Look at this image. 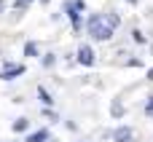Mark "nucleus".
<instances>
[{
    "label": "nucleus",
    "instance_id": "423d86ee",
    "mask_svg": "<svg viewBox=\"0 0 153 142\" xmlns=\"http://www.w3.org/2000/svg\"><path fill=\"white\" fill-rule=\"evenodd\" d=\"M38 97H40V102H43V105H51V102H54V99L48 97V91H46L43 86H38Z\"/></svg>",
    "mask_w": 153,
    "mask_h": 142
},
{
    "label": "nucleus",
    "instance_id": "1a4fd4ad",
    "mask_svg": "<svg viewBox=\"0 0 153 142\" xmlns=\"http://www.w3.org/2000/svg\"><path fill=\"white\" fill-rule=\"evenodd\" d=\"M24 54H27V56H35V54H38V46H35V43H27V46H24Z\"/></svg>",
    "mask_w": 153,
    "mask_h": 142
},
{
    "label": "nucleus",
    "instance_id": "2eb2a0df",
    "mask_svg": "<svg viewBox=\"0 0 153 142\" xmlns=\"http://www.w3.org/2000/svg\"><path fill=\"white\" fill-rule=\"evenodd\" d=\"M51 142H54V140H51Z\"/></svg>",
    "mask_w": 153,
    "mask_h": 142
},
{
    "label": "nucleus",
    "instance_id": "f03ea898",
    "mask_svg": "<svg viewBox=\"0 0 153 142\" xmlns=\"http://www.w3.org/2000/svg\"><path fill=\"white\" fill-rule=\"evenodd\" d=\"M132 137H134V132H132L129 126H121V129L113 132V140L116 142H132Z\"/></svg>",
    "mask_w": 153,
    "mask_h": 142
},
{
    "label": "nucleus",
    "instance_id": "20e7f679",
    "mask_svg": "<svg viewBox=\"0 0 153 142\" xmlns=\"http://www.w3.org/2000/svg\"><path fill=\"white\" fill-rule=\"evenodd\" d=\"M22 72H24V67H22V64H11V67H5V70L0 72V78H5V81H8V78H13V75H22Z\"/></svg>",
    "mask_w": 153,
    "mask_h": 142
},
{
    "label": "nucleus",
    "instance_id": "7ed1b4c3",
    "mask_svg": "<svg viewBox=\"0 0 153 142\" xmlns=\"http://www.w3.org/2000/svg\"><path fill=\"white\" fill-rule=\"evenodd\" d=\"M78 62H81V64H91V62H94L91 46H81V48H78Z\"/></svg>",
    "mask_w": 153,
    "mask_h": 142
},
{
    "label": "nucleus",
    "instance_id": "f8f14e48",
    "mask_svg": "<svg viewBox=\"0 0 153 142\" xmlns=\"http://www.w3.org/2000/svg\"><path fill=\"white\" fill-rule=\"evenodd\" d=\"M148 78H151V81H153V67H151V70H148Z\"/></svg>",
    "mask_w": 153,
    "mask_h": 142
},
{
    "label": "nucleus",
    "instance_id": "39448f33",
    "mask_svg": "<svg viewBox=\"0 0 153 142\" xmlns=\"http://www.w3.org/2000/svg\"><path fill=\"white\" fill-rule=\"evenodd\" d=\"M46 140H48V132L46 129H40V132H35V134L27 137V142H46Z\"/></svg>",
    "mask_w": 153,
    "mask_h": 142
},
{
    "label": "nucleus",
    "instance_id": "f257e3e1",
    "mask_svg": "<svg viewBox=\"0 0 153 142\" xmlns=\"http://www.w3.org/2000/svg\"><path fill=\"white\" fill-rule=\"evenodd\" d=\"M89 35H91L94 40H110V38H113V27L105 24L102 16L91 13V16H89Z\"/></svg>",
    "mask_w": 153,
    "mask_h": 142
},
{
    "label": "nucleus",
    "instance_id": "6e6552de",
    "mask_svg": "<svg viewBox=\"0 0 153 142\" xmlns=\"http://www.w3.org/2000/svg\"><path fill=\"white\" fill-rule=\"evenodd\" d=\"M108 24H110V27H118V24H121L118 13H108Z\"/></svg>",
    "mask_w": 153,
    "mask_h": 142
},
{
    "label": "nucleus",
    "instance_id": "9b49d317",
    "mask_svg": "<svg viewBox=\"0 0 153 142\" xmlns=\"http://www.w3.org/2000/svg\"><path fill=\"white\" fill-rule=\"evenodd\" d=\"M30 5V0H16V11H24Z\"/></svg>",
    "mask_w": 153,
    "mask_h": 142
},
{
    "label": "nucleus",
    "instance_id": "ddd939ff",
    "mask_svg": "<svg viewBox=\"0 0 153 142\" xmlns=\"http://www.w3.org/2000/svg\"><path fill=\"white\" fill-rule=\"evenodd\" d=\"M3 8H5V3H0V11H3Z\"/></svg>",
    "mask_w": 153,
    "mask_h": 142
},
{
    "label": "nucleus",
    "instance_id": "0eeeda50",
    "mask_svg": "<svg viewBox=\"0 0 153 142\" xmlns=\"http://www.w3.org/2000/svg\"><path fill=\"white\" fill-rule=\"evenodd\" d=\"M27 129V118H19V121H13V132H24Z\"/></svg>",
    "mask_w": 153,
    "mask_h": 142
},
{
    "label": "nucleus",
    "instance_id": "9d476101",
    "mask_svg": "<svg viewBox=\"0 0 153 142\" xmlns=\"http://www.w3.org/2000/svg\"><path fill=\"white\" fill-rule=\"evenodd\" d=\"M113 115H116V118H121V115H124V107H121V105H118V102H116V105H113Z\"/></svg>",
    "mask_w": 153,
    "mask_h": 142
},
{
    "label": "nucleus",
    "instance_id": "4468645a",
    "mask_svg": "<svg viewBox=\"0 0 153 142\" xmlns=\"http://www.w3.org/2000/svg\"><path fill=\"white\" fill-rule=\"evenodd\" d=\"M129 3H137V0H129Z\"/></svg>",
    "mask_w": 153,
    "mask_h": 142
}]
</instances>
